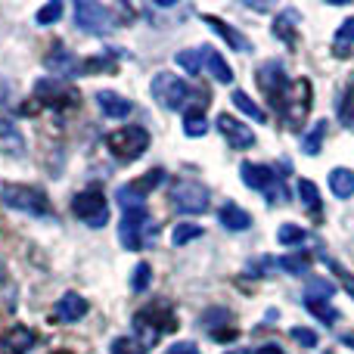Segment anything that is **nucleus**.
<instances>
[{
  "instance_id": "obj_1",
  "label": "nucleus",
  "mask_w": 354,
  "mask_h": 354,
  "mask_svg": "<svg viewBox=\"0 0 354 354\" xmlns=\"http://www.w3.org/2000/svg\"><path fill=\"white\" fill-rule=\"evenodd\" d=\"M156 236H159V224L149 218V212L143 205L140 208H128V212L122 214V224H118V239H122V245L128 252L147 249V245L156 243Z\"/></svg>"
},
{
  "instance_id": "obj_2",
  "label": "nucleus",
  "mask_w": 354,
  "mask_h": 354,
  "mask_svg": "<svg viewBox=\"0 0 354 354\" xmlns=\"http://www.w3.org/2000/svg\"><path fill=\"white\" fill-rule=\"evenodd\" d=\"M0 199H3L6 208L31 214V218H50L53 214L47 193L37 187H28V183H0Z\"/></svg>"
},
{
  "instance_id": "obj_3",
  "label": "nucleus",
  "mask_w": 354,
  "mask_h": 354,
  "mask_svg": "<svg viewBox=\"0 0 354 354\" xmlns=\"http://www.w3.org/2000/svg\"><path fill=\"white\" fill-rule=\"evenodd\" d=\"M134 330L143 336V348H149L156 339H162L165 333L177 330V317L165 301H153L149 308H143V311L134 314Z\"/></svg>"
},
{
  "instance_id": "obj_4",
  "label": "nucleus",
  "mask_w": 354,
  "mask_h": 354,
  "mask_svg": "<svg viewBox=\"0 0 354 354\" xmlns=\"http://www.w3.org/2000/svg\"><path fill=\"white\" fill-rule=\"evenodd\" d=\"M168 199H171L174 212H180V214H205L208 205H212V193H208V187L199 183V180H189V177H180V180L171 183Z\"/></svg>"
},
{
  "instance_id": "obj_5",
  "label": "nucleus",
  "mask_w": 354,
  "mask_h": 354,
  "mask_svg": "<svg viewBox=\"0 0 354 354\" xmlns=\"http://www.w3.org/2000/svg\"><path fill=\"white\" fill-rule=\"evenodd\" d=\"M106 149L115 156L118 162H134L149 149V131L140 124H124V128L112 131L106 137Z\"/></svg>"
},
{
  "instance_id": "obj_6",
  "label": "nucleus",
  "mask_w": 354,
  "mask_h": 354,
  "mask_svg": "<svg viewBox=\"0 0 354 354\" xmlns=\"http://www.w3.org/2000/svg\"><path fill=\"white\" fill-rule=\"evenodd\" d=\"M239 177H243L245 187H252V189H258V193H264L270 202H286V199H289L286 187H283V174H277L270 165L243 162V168H239Z\"/></svg>"
},
{
  "instance_id": "obj_7",
  "label": "nucleus",
  "mask_w": 354,
  "mask_h": 354,
  "mask_svg": "<svg viewBox=\"0 0 354 354\" xmlns=\"http://www.w3.org/2000/svg\"><path fill=\"white\" fill-rule=\"evenodd\" d=\"M258 87H261V93L270 100V106L277 112H286V97L292 84H289V75L280 59H268L258 68Z\"/></svg>"
},
{
  "instance_id": "obj_8",
  "label": "nucleus",
  "mask_w": 354,
  "mask_h": 354,
  "mask_svg": "<svg viewBox=\"0 0 354 354\" xmlns=\"http://www.w3.org/2000/svg\"><path fill=\"white\" fill-rule=\"evenodd\" d=\"M153 100L162 106V109H187V103H189V97H193V91H189V84L183 78H177V75L171 72H159L153 78Z\"/></svg>"
},
{
  "instance_id": "obj_9",
  "label": "nucleus",
  "mask_w": 354,
  "mask_h": 354,
  "mask_svg": "<svg viewBox=\"0 0 354 354\" xmlns=\"http://www.w3.org/2000/svg\"><path fill=\"white\" fill-rule=\"evenodd\" d=\"M72 214L78 221H84L87 227L100 230V227L109 224V199L100 189H84L72 199Z\"/></svg>"
},
{
  "instance_id": "obj_10",
  "label": "nucleus",
  "mask_w": 354,
  "mask_h": 354,
  "mask_svg": "<svg viewBox=\"0 0 354 354\" xmlns=\"http://www.w3.org/2000/svg\"><path fill=\"white\" fill-rule=\"evenodd\" d=\"M35 100L41 106H47V109H75L78 106V91L75 87H68L66 81L59 78H37L35 81Z\"/></svg>"
},
{
  "instance_id": "obj_11",
  "label": "nucleus",
  "mask_w": 354,
  "mask_h": 354,
  "mask_svg": "<svg viewBox=\"0 0 354 354\" xmlns=\"http://www.w3.org/2000/svg\"><path fill=\"white\" fill-rule=\"evenodd\" d=\"M311 106H314V87L308 78H299L292 87H289V97H286V124L292 131H301L311 115Z\"/></svg>"
},
{
  "instance_id": "obj_12",
  "label": "nucleus",
  "mask_w": 354,
  "mask_h": 354,
  "mask_svg": "<svg viewBox=\"0 0 354 354\" xmlns=\"http://www.w3.org/2000/svg\"><path fill=\"white\" fill-rule=\"evenodd\" d=\"M75 25L87 35H106V31L115 28V16L106 10L103 3H93V0H75Z\"/></svg>"
},
{
  "instance_id": "obj_13",
  "label": "nucleus",
  "mask_w": 354,
  "mask_h": 354,
  "mask_svg": "<svg viewBox=\"0 0 354 354\" xmlns=\"http://www.w3.org/2000/svg\"><path fill=\"white\" fill-rule=\"evenodd\" d=\"M162 183H165V171H162V168H153V171H147L143 177H137V180L118 187L115 199H118V205H122L124 212H128V208H140L143 199H147L156 187H162Z\"/></svg>"
},
{
  "instance_id": "obj_14",
  "label": "nucleus",
  "mask_w": 354,
  "mask_h": 354,
  "mask_svg": "<svg viewBox=\"0 0 354 354\" xmlns=\"http://www.w3.org/2000/svg\"><path fill=\"white\" fill-rule=\"evenodd\" d=\"M44 66H47L50 78H59V81L84 75V59H78V56H75L72 50H66L62 44H56V47L44 56Z\"/></svg>"
},
{
  "instance_id": "obj_15",
  "label": "nucleus",
  "mask_w": 354,
  "mask_h": 354,
  "mask_svg": "<svg viewBox=\"0 0 354 354\" xmlns=\"http://www.w3.org/2000/svg\"><path fill=\"white\" fill-rule=\"evenodd\" d=\"M214 124H218V131L224 134V140L230 143L233 149H249V147H255V131H252L249 124H243L239 118H233V115H227V112H221Z\"/></svg>"
},
{
  "instance_id": "obj_16",
  "label": "nucleus",
  "mask_w": 354,
  "mask_h": 354,
  "mask_svg": "<svg viewBox=\"0 0 354 354\" xmlns=\"http://www.w3.org/2000/svg\"><path fill=\"white\" fill-rule=\"evenodd\" d=\"M37 342V333L28 330V326L16 324L10 326V333H6L3 339H0V354H28L31 348H35Z\"/></svg>"
},
{
  "instance_id": "obj_17",
  "label": "nucleus",
  "mask_w": 354,
  "mask_h": 354,
  "mask_svg": "<svg viewBox=\"0 0 354 354\" xmlns=\"http://www.w3.org/2000/svg\"><path fill=\"white\" fill-rule=\"evenodd\" d=\"M202 22H205L208 28L214 31V35H221V37H224V41L230 44L233 50H236V53H249V50H252L249 37H243L236 28H233V25H227L224 19H218V16H208V12H205V16H202Z\"/></svg>"
},
{
  "instance_id": "obj_18",
  "label": "nucleus",
  "mask_w": 354,
  "mask_h": 354,
  "mask_svg": "<svg viewBox=\"0 0 354 354\" xmlns=\"http://www.w3.org/2000/svg\"><path fill=\"white\" fill-rule=\"evenodd\" d=\"M97 106H100V112L103 115H109V118H128L131 115V100H124L122 93H115V91H100L97 93Z\"/></svg>"
},
{
  "instance_id": "obj_19",
  "label": "nucleus",
  "mask_w": 354,
  "mask_h": 354,
  "mask_svg": "<svg viewBox=\"0 0 354 354\" xmlns=\"http://www.w3.org/2000/svg\"><path fill=\"white\" fill-rule=\"evenodd\" d=\"M87 314V299L78 292H66L59 299V305H56V317L62 320V324H75V320H81Z\"/></svg>"
},
{
  "instance_id": "obj_20",
  "label": "nucleus",
  "mask_w": 354,
  "mask_h": 354,
  "mask_svg": "<svg viewBox=\"0 0 354 354\" xmlns=\"http://www.w3.org/2000/svg\"><path fill=\"white\" fill-rule=\"evenodd\" d=\"M218 221L227 227V230H233V233H239V230H249V227H252V214H249V212H243V208H239V205H233V202H227V205H221Z\"/></svg>"
},
{
  "instance_id": "obj_21",
  "label": "nucleus",
  "mask_w": 354,
  "mask_h": 354,
  "mask_svg": "<svg viewBox=\"0 0 354 354\" xmlns=\"http://www.w3.org/2000/svg\"><path fill=\"white\" fill-rule=\"evenodd\" d=\"M299 10H283L280 16L274 19V35L280 37L283 44H289V47H295V41H299V35H295V22H299Z\"/></svg>"
},
{
  "instance_id": "obj_22",
  "label": "nucleus",
  "mask_w": 354,
  "mask_h": 354,
  "mask_svg": "<svg viewBox=\"0 0 354 354\" xmlns=\"http://www.w3.org/2000/svg\"><path fill=\"white\" fill-rule=\"evenodd\" d=\"M205 68L214 81H221V84H233V68L227 66V59L218 53V50L205 47Z\"/></svg>"
},
{
  "instance_id": "obj_23",
  "label": "nucleus",
  "mask_w": 354,
  "mask_h": 354,
  "mask_svg": "<svg viewBox=\"0 0 354 354\" xmlns=\"http://www.w3.org/2000/svg\"><path fill=\"white\" fill-rule=\"evenodd\" d=\"M330 189H333V196H339V199L354 196V171H348V168H333L330 171Z\"/></svg>"
},
{
  "instance_id": "obj_24",
  "label": "nucleus",
  "mask_w": 354,
  "mask_h": 354,
  "mask_svg": "<svg viewBox=\"0 0 354 354\" xmlns=\"http://www.w3.org/2000/svg\"><path fill=\"white\" fill-rule=\"evenodd\" d=\"M305 308H308V314H311V317H317L320 324H326V326H336V324H339V317H342V314H339L336 308L330 305V301L305 299Z\"/></svg>"
},
{
  "instance_id": "obj_25",
  "label": "nucleus",
  "mask_w": 354,
  "mask_h": 354,
  "mask_svg": "<svg viewBox=\"0 0 354 354\" xmlns=\"http://www.w3.org/2000/svg\"><path fill=\"white\" fill-rule=\"evenodd\" d=\"M183 134L187 137H205L208 134V118L202 109H187L183 112Z\"/></svg>"
},
{
  "instance_id": "obj_26",
  "label": "nucleus",
  "mask_w": 354,
  "mask_h": 354,
  "mask_svg": "<svg viewBox=\"0 0 354 354\" xmlns=\"http://www.w3.org/2000/svg\"><path fill=\"white\" fill-rule=\"evenodd\" d=\"M177 66H180L187 75H199L202 66H205V47L180 50V53H177Z\"/></svg>"
},
{
  "instance_id": "obj_27",
  "label": "nucleus",
  "mask_w": 354,
  "mask_h": 354,
  "mask_svg": "<svg viewBox=\"0 0 354 354\" xmlns=\"http://www.w3.org/2000/svg\"><path fill=\"white\" fill-rule=\"evenodd\" d=\"M230 100H233V106H236V109L243 112L245 118H252V122H264V118H268V115H264V109L255 103V100L249 97V93H243V91H233V97H230Z\"/></svg>"
},
{
  "instance_id": "obj_28",
  "label": "nucleus",
  "mask_w": 354,
  "mask_h": 354,
  "mask_svg": "<svg viewBox=\"0 0 354 354\" xmlns=\"http://www.w3.org/2000/svg\"><path fill=\"white\" fill-rule=\"evenodd\" d=\"M299 196H301V202H305V208L308 212H324V199H320V189H317V183L314 180H305V177H301L299 180Z\"/></svg>"
},
{
  "instance_id": "obj_29",
  "label": "nucleus",
  "mask_w": 354,
  "mask_h": 354,
  "mask_svg": "<svg viewBox=\"0 0 354 354\" xmlns=\"http://www.w3.org/2000/svg\"><path fill=\"white\" fill-rule=\"evenodd\" d=\"M336 112H339V118H342V124H345V128H351V124H354V75H351L348 87H345V91L339 93Z\"/></svg>"
},
{
  "instance_id": "obj_30",
  "label": "nucleus",
  "mask_w": 354,
  "mask_h": 354,
  "mask_svg": "<svg viewBox=\"0 0 354 354\" xmlns=\"http://www.w3.org/2000/svg\"><path fill=\"white\" fill-rule=\"evenodd\" d=\"M230 320H233V314L227 311V308H208V311L202 314V320H199V324L205 326V330L212 333V336H218V333H221V326H227V324H230Z\"/></svg>"
},
{
  "instance_id": "obj_31",
  "label": "nucleus",
  "mask_w": 354,
  "mask_h": 354,
  "mask_svg": "<svg viewBox=\"0 0 354 354\" xmlns=\"http://www.w3.org/2000/svg\"><path fill=\"white\" fill-rule=\"evenodd\" d=\"M277 264H280L286 274L301 277V274H308V268H311V255H308V252H292V255H283Z\"/></svg>"
},
{
  "instance_id": "obj_32",
  "label": "nucleus",
  "mask_w": 354,
  "mask_h": 354,
  "mask_svg": "<svg viewBox=\"0 0 354 354\" xmlns=\"http://www.w3.org/2000/svg\"><path fill=\"white\" fill-rule=\"evenodd\" d=\"M336 295V286H333L330 280H324V277H311L305 286V299H317V301H326Z\"/></svg>"
},
{
  "instance_id": "obj_33",
  "label": "nucleus",
  "mask_w": 354,
  "mask_h": 354,
  "mask_svg": "<svg viewBox=\"0 0 354 354\" xmlns=\"http://www.w3.org/2000/svg\"><path fill=\"white\" fill-rule=\"evenodd\" d=\"M324 137H326V122H317L305 137H301V149H305V156H317L320 147H324Z\"/></svg>"
},
{
  "instance_id": "obj_34",
  "label": "nucleus",
  "mask_w": 354,
  "mask_h": 354,
  "mask_svg": "<svg viewBox=\"0 0 354 354\" xmlns=\"http://www.w3.org/2000/svg\"><path fill=\"white\" fill-rule=\"evenodd\" d=\"M62 19V0H50V3H44L41 10L35 12V22L37 25H53Z\"/></svg>"
},
{
  "instance_id": "obj_35",
  "label": "nucleus",
  "mask_w": 354,
  "mask_h": 354,
  "mask_svg": "<svg viewBox=\"0 0 354 354\" xmlns=\"http://www.w3.org/2000/svg\"><path fill=\"white\" fill-rule=\"evenodd\" d=\"M106 72H115V59L109 53L84 59V75H106Z\"/></svg>"
},
{
  "instance_id": "obj_36",
  "label": "nucleus",
  "mask_w": 354,
  "mask_h": 354,
  "mask_svg": "<svg viewBox=\"0 0 354 354\" xmlns=\"http://www.w3.org/2000/svg\"><path fill=\"white\" fill-rule=\"evenodd\" d=\"M149 283H153V268H149L147 261H140L134 268V274H131V289H134V292H147Z\"/></svg>"
},
{
  "instance_id": "obj_37",
  "label": "nucleus",
  "mask_w": 354,
  "mask_h": 354,
  "mask_svg": "<svg viewBox=\"0 0 354 354\" xmlns=\"http://www.w3.org/2000/svg\"><path fill=\"white\" fill-rule=\"evenodd\" d=\"M109 354H147V348H143V342L134 336H118L115 342H112Z\"/></svg>"
},
{
  "instance_id": "obj_38",
  "label": "nucleus",
  "mask_w": 354,
  "mask_h": 354,
  "mask_svg": "<svg viewBox=\"0 0 354 354\" xmlns=\"http://www.w3.org/2000/svg\"><path fill=\"white\" fill-rule=\"evenodd\" d=\"M354 41V19H345L342 28L336 31V56H348V44Z\"/></svg>"
},
{
  "instance_id": "obj_39",
  "label": "nucleus",
  "mask_w": 354,
  "mask_h": 354,
  "mask_svg": "<svg viewBox=\"0 0 354 354\" xmlns=\"http://www.w3.org/2000/svg\"><path fill=\"white\" fill-rule=\"evenodd\" d=\"M202 236V227L199 224H177L171 233V243L174 245H187L189 239H199Z\"/></svg>"
},
{
  "instance_id": "obj_40",
  "label": "nucleus",
  "mask_w": 354,
  "mask_h": 354,
  "mask_svg": "<svg viewBox=\"0 0 354 354\" xmlns=\"http://www.w3.org/2000/svg\"><path fill=\"white\" fill-rule=\"evenodd\" d=\"M277 239H280L283 245H299V243H305V230H301L299 224H283Z\"/></svg>"
},
{
  "instance_id": "obj_41",
  "label": "nucleus",
  "mask_w": 354,
  "mask_h": 354,
  "mask_svg": "<svg viewBox=\"0 0 354 354\" xmlns=\"http://www.w3.org/2000/svg\"><path fill=\"white\" fill-rule=\"evenodd\" d=\"M289 336H292V342H299L301 348H317V333L314 330H305V326H292V330H289Z\"/></svg>"
},
{
  "instance_id": "obj_42",
  "label": "nucleus",
  "mask_w": 354,
  "mask_h": 354,
  "mask_svg": "<svg viewBox=\"0 0 354 354\" xmlns=\"http://www.w3.org/2000/svg\"><path fill=\"white\" fill-rule=\"evenodd\" d=\"M324 261H326V264H330V268H333V274H336V277H339V283H342V286H345V289H348V295H351V299H354V277H351V274H348V270H345V268H342V264H339V261H333V258H330V255H324Z\"/></svg>"
},
{
  "instance_id": "obj_43",
  "label": "nucleus",
  "mask_w": 354,
  "mask_h": 354,
  "mask_svg": "<svg viewBox=\"0 0 354 354\" xmlns=\"http://www.w3.org/2000/svg\"><path fill=\"white\" fill-rule=\"evenodd\" d=\"M274 264H277L274 258H270V255H264V258H258L255 264H249V274H252V277H264L270 268H274Z\"/></svg>"
},
{
  "instance_id": "obj_44",
  "label": "nucleus",
  "mask_w": 354,
  "mask_h": 354,
  "mask_svg": "<svg viewBox=\"0 0 354 354\" xmlns=\"http://www.w3.org/2000/svg\"><path fill=\"white\" fill-rule=\"evenodd\" d=\"M162 354H202V351L196 348V342H174V345H168Z\"/></svg>"
},
{
  "instance_id": "obj_45",
  "label": "nucleus",
  "mask_w": 354,
  "mask_h": 354,
  "mask_svg": "<svg viewBox=\"0 0 354 354\" xmlns=\"http://www.w3.org/2000/svg\"><path fill=\"white\" fill-rule=\"evenodd\" d=\"M255 354H286V351H283L280 345H261V348H258Z\"/></svg>"
},
{
  "instance_id": "obj_46",
  "label": "nucleus",
  "mask_w": 354,
  "mask_h": 354,
  "mask_svg": "<svg viewBox=\"0 0 354 354\" xmlns=\"http://www.w3.org/2000/svg\"><path fill=\"white\" fill-rule=\"evenodd\" d=\"M342 345H345V348H354V336H345V339H342Z\"/></svg>"
},
{
  "instance_id": "obj_47",
  "label": "nucleus",
  "mask_w": 354,
  "mask_h": 354,
  "mask_svg": "<svg viewBox=\"0 0 354 354\" xmlns=\"http://www.w3.org/2000/svg\"><path fill=\"white\" fill-rule=\"evenodd\" d=\"M227 354H249L245 348H233V351H227Z\"/></svg>"
},
{
  "instance_id": "obj_48",
  "label": "nucleus",
  "mask_w": 354,
  "mask_h": 354,
  "mask_svg": "<svg viewBox=\"0 0 354 354\" xmlns=\"http://www.w3.org/2000/svg\"><path fill=\"white\" fill-rule=\"evenodd\" d=\"M56 354H59V351H56Z\"/></svg>"
}]
</instances>
